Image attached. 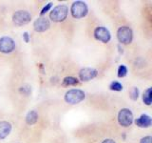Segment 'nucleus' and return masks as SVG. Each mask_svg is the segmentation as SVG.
Wrapping results in <instances>:
<instances>
[{
  "label": "nucleus",
  "mask_w": 152,
  "mask_h": 143,
  "mask_svg": "<svg viewBox=\"0 0 152 143\" xmlns=\"http://www.w3.org/2000/svg\"><path fill=\"white\" fill-rule=\"evenodd\" d=\"M15 50V42L10 36L0 38V52L3 54H11Z\"/></svg>",
  "instance_id": "0eeeda50"
},
{
  "label": "nucleus",
  "mask_w": 152,
  "mask_h": 143,
  "mask_svg": "<svg viewBox=\"0 0 152 143\" xmlns=\"http://www.w3.org/2000/svg\"><path fill=\"white\" fill-rule=\"evenodd\" d=\"M79 83V80L73 77V76H66V77L62 80V85L63 86H73Z\"/></svg>",
  "instance_id": "4468645a"
},
{
  "label": "nucleus",
  "mask_w": 152,
  "mask_h": 143,
  "mask_svg": "<svg viewBox=\"0 0 152 143\" xmlns=\"http://www.w3.org/2000/svg\"><path fill=\"white\" fill-rule=\"evenodd\" d=\"M50 27V22L47 17H38L36 20L33 22V29L37 32H44L48 31Z\"/></svg>",
  "instance_id": "1a4fd4ad"
},
{
  "label": "nucleus",
  "mask_w": 152,
  "mask_h": 143,
  "mask_svg": "<svg viewBox=\"0 0 152 143\" xmlns=\"http://www.w3.org/2000/svg\"><path fill=\"white\" fill-rule=\"evenodd\" d=\"M117 38L119 42L124 45H128L132 42L133 32L128 26H122L117 30Z\"/></svg>",
  "instance_id": "20e7f679"
},
{
  "label": "nucleus",
  "mask_w": 152,
  "mask_h": 143,
  "mask_svg": "<svg viewBox=\"0 0 152 143\" xmlns=\"http://www.w3.org/2000/svg\"><path fill=\"white\" fill-rule=\"evenodd\" d=\"M12 132V124L8 121H0V139L6 138Z\"/></svg>",
  "instance_id": "f8f14e48"
},
{
  "label": "nucleus",
  "mask_w": 152,
  "mask_h": 143,
  "mask_svg": "<svg viewBox=\"0 0 152 143\" xmlns=\"http://www.w3.org/2000/svg\"><path fill=\"white\" fill-rule=\"evenodd\" d=\"M51 7H52V3L51 2H49L48 4H46L44 7H43V9L41 10V12H40V14L41 15H44V14L47 13V12H49L50 10L51 9Z\"/></svg>",
  "instance_id": "6ab92c4d"
},
{
  "label": "nucleus",
  "mask_w": 152,
  "mask_h": 143,
  "mask_svg": "<svg viewBox=\"0 0 152 143\" xmlns=\"http://www.w3.org/2000/svg\"><path fill=\"white\" fill-rule=\"evenodd\" d=\"M139 97V89L137 87H133L130 91V98L132 100H137Z\"/></svg>",
  "instance_id": "a211bd4d"
},
{
  "label": "nucleus",
  "mask_w": 152,
  "mask_h": 143,
  "mask_svg": "<svg viewBox=\"0 0 152 143\" xmlns=\"http://www.w3.org/2000/svg\"><path fill=\"white\" fill-rule=\"evenodd\" d=\"M69 8L66 5H58L50 13V18L53 22H63L68 16Z\"/></svg>",
  "instance_id": "7ed1b4c3"
},
{
  "label": "nucleus",
  "mask_w": 152,
  "mask_h": 143,
  "mask_svg": "<svg viewBox=\"0 0 152 143\" xmlns=\"http://www.w3.org/2000/svg\"><path fill=\"white\" fill-rule=\"evenodd\" d=\"M151 88H148L146 89L144 94H142V101L145 105L147 106H150L151 105V102H152V97H151Z\"/></svg>",
  "instance_id": "2eb2a0df"
},
{
  "label": "nucleus",
  "mask_w": 152,
  "mask_h": 143,
  "mask_svg": "<svg viewBox=\"0 0 152 143\" xmlns=\"http://www.w3.org/2000/svg\"><path fill=\"white\" fill-rule=\"evenodd\" d=\"M109 89L111 91H116V92H120L123 90V85L119 82V81H113L109 85Z\"/></svg>",
  "instance_id": "f3484780"
},
{
  "label": "nucleus",
  "mask_w": 152,
  "mask_h": 143,
  "mask_svg": "<svg viewBox=\"0 0 152 143\" xmlns=\"http://www.w3.org/2000/svg\"><path fill=\"white\" fill-rule=\"evenodd\" d=\"M88 5L83 1H80V0L73 2L70 7L71 15L76 19L85 17L88 14Z\"/></svg>",
  "instance_id": "f03ea898"
},
{
  "label": "nucleus",
  "mask_w": 152,
  "mask_h": 143,
  "mask_svg": "<svg viewBox=\"0 0 152 143\" xmlns=\"http://www.w3.org/2000/svg\"><path fill=\"white\" fill-rule=\"evenodd\" d=\"M86 97L84 91L80 89H71L65 94V101L69 104L74 105L83 101Z\"/></svg>",
  "instance_id": "f257e3e1"
},
{
  "label": "nucleus",
  "mask_w": 152,
  "mask_h": 143,
  "mask_svg": "<svg viewBox=\"0 0 152 143\" xmlns=\"http://www.w3.org/2000/svg\"><path fill=\"white\" fill-rule=\"evenodd\" d=\"M128 73V71H127V68H126V65H120L119 66V68H118V72H117V75H118V77H120V78H123V77H125V76H126Z\"/></svg>",
  "instance_id": "dca6fc26"
},
{
  "label": "nucleus",
  "mask_w": 152,
  "mask_h": 143,
  "mask_svg": "<svg viewBox=\"0 0 152 143\" xmlns=\"http://www.w3.org/2000/svg\"><path fill=\"white\" fill-rule=\"evenodd\" d=\"M94 37L95 39L101 41L103 43H108L111 39V35L106 27L99 26L94 30Z\"/></svg>",
  "instance_id": "6e6552de"
},
{
  "label": "nucleus",
  "mask_w": 152,
  "mask_h": 143,
  "mask_svg": "<svg viewBox=\"0 0 152 143\" xmlns=\"http://www.w3.org/2000/svg\"><path fill=\"white\" fill-rule=\"evenodd\" d=\"M31 20V14L27 11H23V10L15 12L12 15V21L16 26L26 25V24L30 23Z\"/></svg>",
  "instance_id": "423d86ee"
},
{
  "label": "nucleus",
  "mask_w": 152,
  "mask_h": 143,
  "mask_svg": "<svg viewBox=\"0 0 152 143\" xmlns=\"http://www.w3.org/2000/svg\"><path fill=\"white\" fill-rule=\"evenodd\" d=\"M151 141H152V137L150 136H147L142 137L140 140V143H151Z\"/></svg>",
  "instance_id": "aec40b11"
},
{
  "label": "nucleus",
  "mask_w": 152,
  "mask_h": 143,
  "mask_svg": "<svg viewBox=\"0 0 152 143\" xmlns=\"http://www.w3.org/2000/svg\"><path fill=\"white\" fill-rule=\"evenodd\" d=\"M97 75H98V71L94 68H83L79 72L80 80L85 81V82L95 78Z\"/></svg>",
  "instance_id": "9d476101"
},
{
  "label": "nucleus",
  "mask_w": 152,
  "mask_h": 143,
  "mask_svg": "<svg viewBox=\"0 0 152 143\" xmlns=\"http://www.w3.org/2000/svg\"><path fill=\"white\" fill-rule=\"evenodd\" d=\"M23 39H24V41H25L26 43H28V42H30L31 37H30V35H28V32H23Z\"/></svg>",
  "instance_id": "412c9836"
},
{
  "label": "nucleus",
  "mask_w": 152,
  "mask_h": 143,
  "mask_svg": "<svg viewBox=\"0 0 152 143\" xmlns=\"http://www.w3.org/2000/svg\"><path fill=\"white\" fill-rule=\"evenodd\" d=\"M117 119H118L119 124H120L121 126L129 127L133 123L134 117H133V114H132L130 109L124 108V109H121L120 112L118 113Z\"/></svg>",
  "instance_id": "39448f33"
},
{
  "label": "nucleus",
  "mask_w": 152,
  "mask_h": 143,
  "mask_svg": "<svg viewBox=\"0 0 152 143\" xmlns=\"http://www.w3.org/2000/svg\"><path fill=\"white\" fill-rule=\"evenodd\" d=\"M135 124L140 128H148L152 124V119L148 114H142L135 119Z\"/></svg>",
  "instance_id": "9b49d317"
},
{
  "label": "nucleus",
  "mask_w": 152,
  "mask_h": 143,
  "mask_svg": "<svg viewBox=\"0 0 152 143\" xmlns=\"http://www.w3.org/2000/svg\"><path fill=\"white\" fill-rule=\"evenodd\" d=\"M38 120V114L34 110H31L30 111L26 116V122L28 125H33L35 124Z\"/></svg>",
  "instance_id": "ddd939ff"
},
{
  "label": "nucleus",
  "mask_w": 152,
  "mask_h": 143,
  "mask_svg": "<svg viewBox=\"0 0 152 143\" xmlns=\"http://www.w3.org/2000/svg\"><path fill=\"white\" fill-rule=\"evenodd\" d=\"M102 143H115L113 139H110V138H107V139H104L102 141Z\"/></svg>",
  "instance_id": "4be33fe9"
}]
</instances>
